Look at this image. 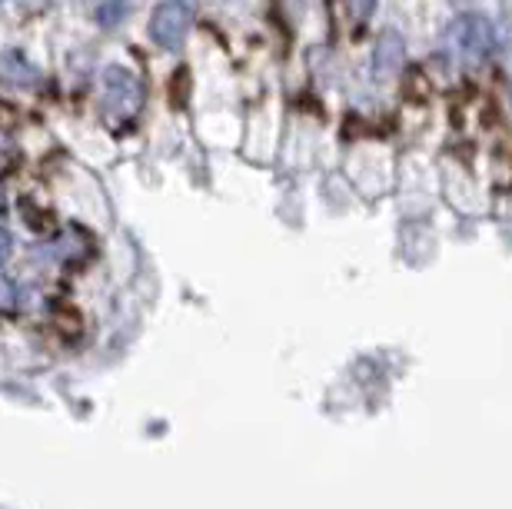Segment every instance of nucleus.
Returning <instances> with one entry per match:
<instances>
[{
    "mask_svg": "<svg viewBox=\"0 0 512 509\" xmlns=\"http://www.w3.org/2000/svg\"><path fill=\"white\" fill-rule=\"evenodd\" d=\"M193 17H197L193 0H163V4L153 10V17H150L153 44L163 47V50H177L183 44V37L190 34Z\"/></svg>",
    "mask_w": 512,
    "mask_h": 509,
    "instance_id": "2",
    "label": "nucleus"
},
{
    "mask_svg": "<svg viewBox=\"0 0 512 509\" xmlns=\"http://www.w3.org/2000/svg\"><path fill=\"white\" fill-rule=\"evenodd\" d=\"M7 253H10V237H7L4 230H0V263L7 260Z\"/></svg>",
    "mask_w": 512,
    "mask_h": 509,
    "instance_id": "7",
    "label": "nucleus"
},
{
    "mask_svg": "<svg viewBox=\"0 0 512 509\" xmlns=\"http://www.w3.org/2000/svg\"><path fill=\"white\" fill-rule=\"evenodd\" d=\"M14 303H17V293H14V287L0 277V310H14Z\"/></svg>",
    "mask_w": 512,
    "mask_h": 509,
    "instance_id": "6",
    "label": "nucleus"
},
{
    "mask_svg": "<svg viewBox=\"0 0 512 509\" xmlns=\"http://www.w3.org/2000/svg\"><path fill=\"white\" fill-rule=\"evenodd\" d=\"M403 57H406V44H403V37L389 30V34H383V37H380V47H376V64H373L376 77H380V80L393 77L396 70L403 67Z\"/></svg>",
    "mask_w": 512,
    "mask_h": 509,
    "instance_id": "4",
    "label": "nucleus"
},
{
    "mask_svg": "<svg viewBox=\"0 0 512 509\" xmlns=\"http://www.w3.org/2000/svg\"><path fill=\"white\" fill-rule=\"evenodd\" d=\"M446 47L449 54H456L463 64H483L499 50V30L483 14H463L446 27Z\"/></svg>",
    "mask_w": 512,
    "mask_h": 509,
    "instance_id": "1",
    "label": "nucleus"
},
{
    "mask_svg": "<svg viewBox=\"0 0 512 509\" xmlns=\"http://www.w3.org/2000/svg\"><path fill=\"white\" fill-rule=\"evenodd\" d=\"M336 4L343 7L346 20H353V24H360V20H370L373 10H376V0H336Z\"/></svg>",
    "mask_w": 512,
    "mask_h": 509,
    "instance_id": "5",
    "label": "nucleus"
},
{
    "mask_svg": "<svg viewBox=\"0 0 512 509\" xmlns=\"http://www.w3.org/2000/svg\"><path fill=\"white\" fill-rule=\"evenodd\" d=\"M143 104V87L127 67H110L104 77V110L117 120H130Z\"/></svg>",
    "mask_w": 512,
    "mask_h": 509,
    "instance_id": "3",
    "label": "nucleus"
}]
</instances>
